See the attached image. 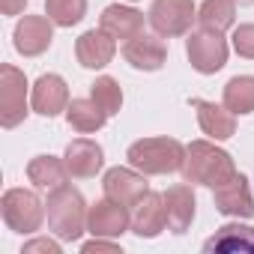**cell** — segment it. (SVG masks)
I'll use <instances>...</instances> for the list:
<instances>
[{"instance_id":"6da1fadb","label":"cell","mask_w":254,"mask_h":254,"mask_svg":"<svg viewBox=\"0 0 254 254\" xmlns=\"http://www.w3.org/2000/svg\"><path fill=\"white\" fill-rule=\"evenodd\" d=\"M45 212H48V227L57 239L63 242H78L81 233L87 230V215L90 206L84 200V194L72 186H57L51 189L48 200H45Z\"/></svg>"},{"instance_id":"7a4b0ae2","label":"cell","mask_w":254,"mask_h":254,"mask_svg":"<svg viewBox=\"0 0 254 254\" xmlns=\"http://www.w3.org/2000/svg\"><path fill=\"white\" fill-rule=\"evenodd\" d=\"M233 174H236V165H233L230 153H224L221 147H215L209 141H191L186 147V162H183L186 183L215 189V186L227 183Z\"/></svg>"},{"instance_id":"3957f363","label":"cell","mask_w":254,"mask_h":254,"mask_svg":"<svg viewBox=\"0 0 254 254\" xmlns=\"http://www.w3.org/2000/svg\"><path fill=\"white\" fill-rule=\"evenodd\" d=\"M126 159H129L132 168H138L147 177H162V174L183 171L186 147L177 138H141L129 147Z\"/></svg>"},{"instance_id":"277c9868","label":"cell","mask_w":254,"mask_h":254,"mask_svg":"<svg viewBox=\"0 0 254 254\" xmlns=\"http://www.w3.org/2000/svg\"><path fill=\"white\" fill-rule=\"evenodd\" d=\"M0 212H3V221L9 230L15 233H36L45 221V203L39 200L36 191L30 189H9L0 200Z\"/></svg>"},{"instance_id":"5b68a950","label":"cell","mask_w":254,"mask_h":254,"mask_svg":"<svg viewBox=\"0 0 254 254\" xmlns=\"http://www.w3.org/2000/svg\"><path fill=\"white\" fill-rule=\"evenodd\" d=\"M27 114V78L18 66L3 63L0 66V126L15 129Z\"/></svg>"},{"instance_id":"8992f818","label":"cell","mask_w":254,"mask_h":254,"mask_svg":"<svg viewBox=\"0 0 254 254\" xmlns=\"http://www.w3.org/2000/svg\"><path fill=\"white\" fill-rule=\"evenodd\" d=\"M186 54L194 72L200 75H215L227 63V39L215 30H194L186 39Z\"/></svg>"},{"instance_id":"52a82bcc","label":"cell","mask_w":254,"mask_h":254,"mask_svg":"<svg viewBox=\"0 0 254 254\" xmlns=\"http://www.w3.org/2000/svg\"><path fill=\"white\" fill-rule=\"evenodd\" d=\"M197 18L194 0H153L150 6V24L159 36H186L191 30V21Z\"/></svg>"},{"instance_id":"ba28073f","label":"cell","mask_w":254,"mask_h":254,"mask_svg":"<svg viewBox=\"0 0 254 254\" xmlns=\"http://www.w3.org/2000/svg\"><path fill=\"white\" fill-rule=\"evenodd\" d=\"M51 39H54V21L48 15H24V18H18L15 30H12V45L24 57L45 54L51 48Z\"/></svg>"},{"instance_id":"9c48e42d","label":"cell","mask_w":254,"mask_h":254,"mask_svg":"<svg viewBox=\"0 0 254 254\" xmlns=\"http://www.w3.org/2000/svg\"><path fill=\"white\" fill-rule=\"evenodd\" d=\"M87 230L93 236H105V239H117L123 236L126 230H132V215H129V206H123L111 197L105 200H96L90 206V215H87Z\"/></svg>"},{"instance_id":"30bf717a","label":"cell","mask_w":254,"mask_h":254,"mask_svg":"<svg viewBox=\"0 0 254 254\" xmlns=\"http://www.w3.org/2000/svg\"><path fill=\"white\" fill-rule=\"evenodd\" d=\"M147 174H141L138 168H111L102 180V189H105V197L123 203V206H135L147 191Z\"/></svg>"},{"instance_id":"8fae6325","label":"cell","mask_w":254,"mask_h":254,"mask_svg":"<svg viewBox=\"0 0 254 254\" xmlns=\"http://www.w3.org/2000/svg\"><path fill=\"white\" fill-rule=\"evenodd\" d=\"M123 57L132 69L141 72H159L168 60V45L159 33H138L129 42H123Z\"/></svg>"},{"instance_id":"7c38bea8","label":"cell","mask_w":254,"mask_h":254,"mask_svg":"<svg viewBox=\"0 0 254 254\" xmlns=\"http://www.w3.org/2000/svg\"><path fill=\"white\" fill-rule=\"evenodd\" d=\"M212 200H215V209L221 215H230V218H251L254 215V197H251L248 180L242 174H233L227 183L215 186Z\"/></svg>"},{"instance_id":"4fadbf2b","label":"cell","mask_w":254,"mask_h":254,"mask_svg":"<svg viewBox=\"0 0 254 254\" xmlns=\"http://www.w3.org/2000/svg\"><path fill=\"white\" fill-rule=\"evenodd\" d=\"M168 227V209H165V194L147 191L135 206H132V233L141 239H156Z\"/></svg>"},{"instance_id":"5bb4252c","label":"cell","mask_w":254,"mask_h":254,"mask_svg":"<svg viewBox=\"0 0 254 254\" xmlns=\"http://www.w3.org/2000/svg\"><path fill=\"white\" fill-rule=\"evenodd\" d=\"M30 105L39 117H57L69 108V87L60 75L48 72V75H39L36 84H33V93H30Z\"/></svg>"},{"instance_id":"9a60e30c","label":"cell","mask_w":254,"mask_h":254,"mask_svg":"<svg viewBox=\"0 0 254 254\" xmlns=\"http://www.w3.org/2000/svg\"><path fill=\"white\" fill-rule=\"evenodd\" d=\"M63 162H66V168H69V177H75V180H90V177H96V174L102 171V165H105V150H102L96 141H90V138H75V141H69V147H66V153H63Z\"/></svg>"},{"instance_id":"2e32d148","label":"cell","mask_w":254,"mask_h":254,"mask_svg":"<svg viewBox=\"0 0 254 254\" xmlns=\"http://www.w3.org/2000/svg\"><path fill=\"white\" fill-rule=\"evenodd\" d=\"M114 54H117V39L108 36L102 27L81 33L75 42V57L84 69H105L114 60Z\"/></svg>"},{"instance_id":"e0dca14e","label":"cell","mask_w":254,"mask_h":254,"mask_svg":"<svg viewBox=\"0 0 254 254\" xmlns=\"http://www.w3.org/2000/svg\"><path fill=\"white\" fill-rule=\"evenodd\" d=\"M191 108L197 111V123L200 132L209 135L212 141H227L236 135V114L227 111L224 105L206 102V99H191Z\"/></svg>"},{"instance_id":"ac0fdd59","label":"cell","mask_w":254,"mask_h":254,"mask_svg":"<svg viewBox=\"0 0 254 254\" xmlns=\"http://www.w3.org/2000/svg\"><path fill=\"white\" fill-rule=\"evenodd\" d=\"M99 27L114 36V39H123L129 42L132 36L144 33V12H138L135 6H123V3H111L102 9L99 15Z\"/></svg>"},{"instance_id":"d6986e66","label":"cell","mask_w":254,"mask_h":254,"mask_svg":"<svg viewBox=\"0 0 254 254\" xmlns=\"http://www.w3.org/2000/svg\"><path fill=\"white\" fill-rule=\"evenodd\" d=\"M194 206H197V200H194L191 186H186V183L171 186V189L165 191L168 227H171L174 233H186V230L191 227V221H194Z\"/></svg>"},{"instance_id":"ffe728a7","label":"cell","mask_w":254,"mask_h":254,"mask_svg":"<svg viewBox=\"0 0 254 254\" xmlns=\"http://www.w3.org/2000/svg\"><path fill=\"white\" fill-rule=\"evenodd\" d=\"M203 251H254V227L224 224L203 242Z\"/></svg>"},{"instance_id":"44dd1931","label":"cell","mask_w":254,"mask_h":254,"mask_svg":"<svg viewBox=\"0 0 254 254\" xmlns=\"http://www.w3.org/2000/svg\"><path fill=\"white\" fill-rule=\"evenodd\" d=\"M66 120H69V126H72L75 132L93 135V132H99L102 126L108 123V114L93 99H72L69 108H66Z\"/></svg>"},{"instance_id":"7402d4cb","label":"cell","mask_w":254,"mask_h":254,"mask_svg":"<svg viewBox=\"0 0 254 254\" xmlns=\"http://www.w3.org/2000/svg\"><path fill=\"white\" fill-rule=\"evenodd\" d=\"M66 177H69V168L57 156H36L27 165V180L36 189H57L66 183Z\"/></svg>"},{"instance_id":"603a6c76","label":"cell","mask_w":254,"mask_h":254,"mask_svg":"<svg viewBox=\"0 0 254 254\" xmlns=\"http://www.w3.org/2000/svg\"><path fill=\"white\" fill-rule=\"evenodd\" d=\"M197 21L203 30H230L236 24V0H203L197 9Z\"/></svg>"},{"instance_id":"cb8c5ba5","label":"cell","mask_w":254,"mask_h":254,"mask_svg":"<svg viewBox=\"0 0 254 254\" xmlns=\"http://www.w3.org/2000/svg\"><path fill=\"white\" fill-rule=\"evenodd\" d=\"M224 108L233 114L254 111V75H236L224 84Z\"/></svg>"},{"instance_id":"d4e9b609","label":"cell","mask_w":254,"mask_h":254,"mask_svg":"<svg viewBox=\"0 0 254 254\" xmlns=\"http://www.w3.org/2000/svg\"><path fill=\"white\" fill-rule=\"evenodd\" d=\"M90 99H93L108 117L120 114V108H123V90H120V84H117L111 75H102V78L93 81V87H90Z\"/></svg>"},{"instance_id":"484cf974","label":"cell","mask_w":254,"mask_h":254,"mask_svg":"<svg viewBox=\"0 0 254 254\" xmlns=\"http://www.w3.org/2000/svg\"><path fill=\"white\" fill-rule=\"evenodd\" d=\"M45 15L57 27H75L87 15V0H45Z\"/></svg>"},{"instance_id":"4316f807","label":"cell","mask_w":254,"mask_h":254,"mask_svg":"<svg viewBox=\"0 0 254 254\" xmlns=\"http://www.w3.org/2000/svg\"><path fill=\"white\" fill-rule=\"evenodd\" d=\"M230 42H233V51H236L239 57L254 60V24H239V27H233Z\"/></svg>"},{"instance_id":"83f0119b","label":"cell","mask_w":254,"mask_h":254,"mask_svg":"<svg viewBox=\"0 0 254 254\" xmlns=\"http://www.w3.org/2000/svg\"><path fill=\"white\" fill-rule=\"evenodd\" d=\"M36 251H45V254H60V242H57V239H48V236H39V239L24 242V248H21V254H36Z\"/></svg>"},{"instance_id":"f1b7e54d","label":"cell","mask_w":254,"mask_h":254,"mask_svg":"<svg viewBox=\"0 0 254 254\" xmlns=\"http://www.w3.org/2000/svg\"><path fill=\"white\" fill-rule=\"evenodd\" d=\"M81 251H84V254H93V251H120V245H117V242H108L105 236H93L90 242L81 245Z\"/></svg>"},{"instance_id":"f546056e","label":"cell","mask_w":254,"mask_h":254,"mask_svg":"<svg viewBox=\"0 0 254 254\" xmlns=\"http://www.w3.org/2000/svg\"><path fill=\"white\" fill-rule=\"evenodd\" d=\"M27 3L30 0H0V9H3V15H21Z\"/></svg>"},{"instance_id":"4dcf8cb0","label":"cell","mask_w":254,"mask_h":254,"mask_svg":"<svg viewBox=\"0 0 254 254\" xmlns=\"http://www.w3.org/2000/svg\"><path fill=\"white\" fill-rule=\"evenodd\" d=\"M236 3H239V6H251V3H254V0H236Z\"/></svg>"},{"instance_id":"1f68e13d","label":"cell","mask_w":254,"mask_h":254,"mask_svg":"<svg viewBox=\"0 0 254 254\" xmlns=\"http://www.w3.org/2000/svg\"><path fill=\"white\" fill-rule=\"evenodd\" d=\"M132 3H135V0H132Z\"/></svg>"}]
</instances>
